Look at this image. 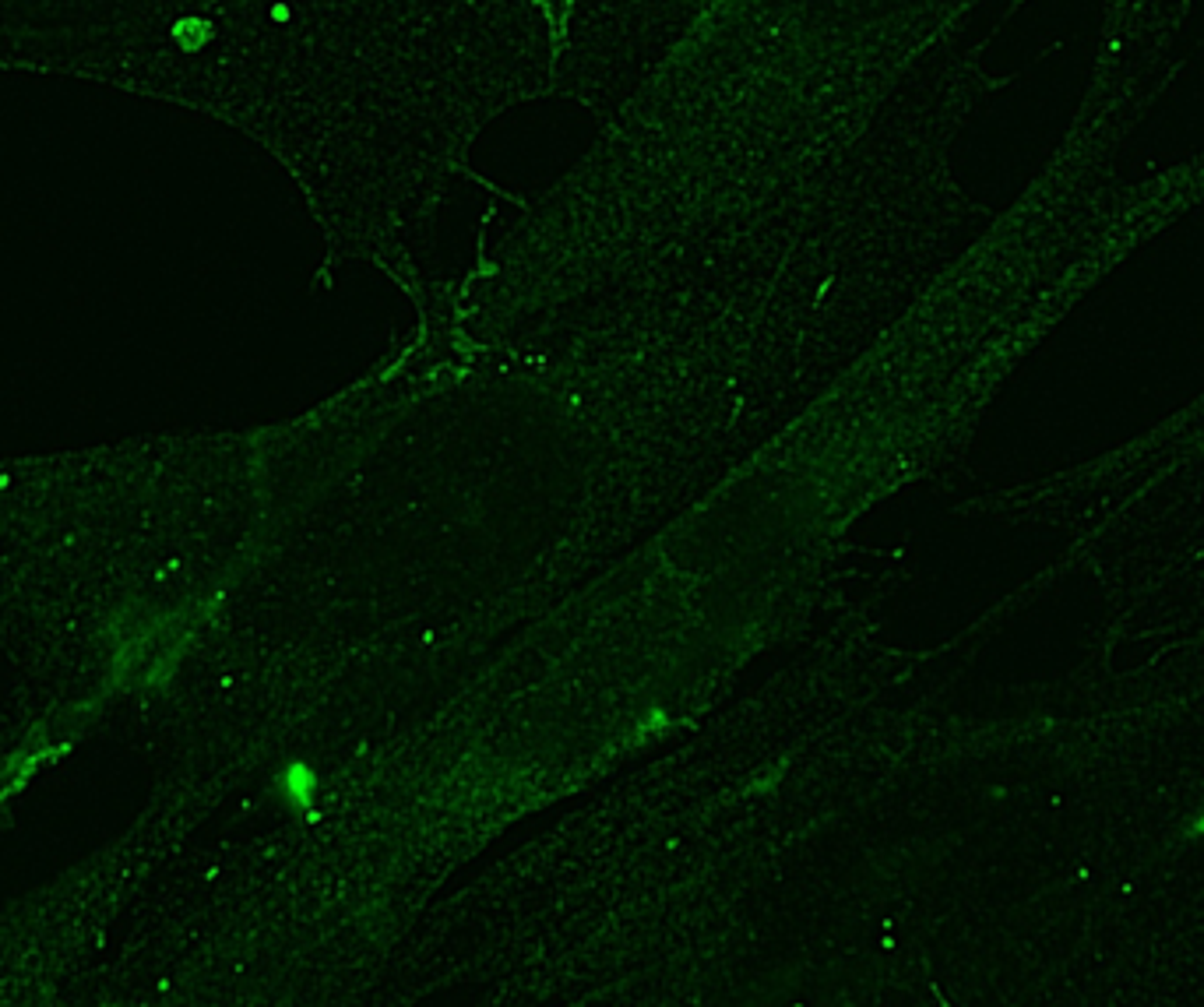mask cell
<instances>
[{"label": "cell", "instance_id": "6da1fadb", "mask_svg": "<svg viewBox=\"0 0 1204 1007\" xmlns=\"http://www.w3.org/2000/svg\"><path fill=\"white\" fill-rule=\"evenodd\" d=\"M313 785H317V778H313L310 768H303V764H293V768H286L283 792H286V799H290V803H300V806L310 803Z\"/></svg>", "mask_w": 1204, "mask_h": 1007}, {"label": "cell", "instance_id": "7a4b0ae2", "mask_svg": "<svg viewBox=\"0 0 1204 1007\" xmlns=\"http://www.w3.org/2000/svg\"><path fill=\"white\" fill-rule=\"evenodd\" d=\"M1204 835V813H1197L1194 821L1187 824V828H1183V838H1187V842H1197V838Z\"/></svg>", "mask_w": 1204, "mask_h": 1007}]
</instances>
